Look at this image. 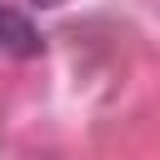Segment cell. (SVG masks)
<instances>
[{"mask_svg": "<svg viewBox=\"0 0 160 160\" xmlns=\"http://www.w3.org/2000/svg\"><path fill=\"white\" fill-rule=\"evenodd\" d=\"M40 5H55V0H40Z\"/></svg>", "mask_w": 160, "mask_h": 160, "instance_id": "6da1fadb", "label": "cell"}]
</instances>
